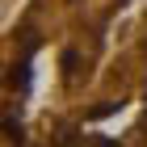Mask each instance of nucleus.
Here are the masks:
<instances>
[{"label":"nucleus","instance_id":"nucleus-1","mask_svg":"<svg viewBox=\"0 0 147 147\" xmlns=\"http://www.w3.org/2000/svg\"><path fill=\"white\" fill-rule=\"evenodd\" d=\"M17 147H147V4L118 21L80 105Z\"/></svg>","mask_w":147,"mask_h":147},{"label":"nucleus","instance_id":"nucleus-2","mask_svg":"<svg viewBox=\"0 0 147 147\" xmlns=\"http://www.w3.org/2000/svg\"><path fill=\"white\" fill-rule=\"evenodd\" d=\"M17 4H21V0H4V13L13 17V9H17Z\"/></svg>","mask_w":147,"mask_h":147}]
</instances>
